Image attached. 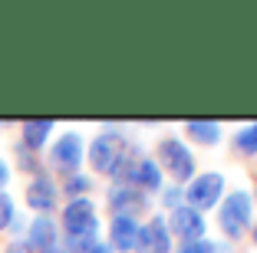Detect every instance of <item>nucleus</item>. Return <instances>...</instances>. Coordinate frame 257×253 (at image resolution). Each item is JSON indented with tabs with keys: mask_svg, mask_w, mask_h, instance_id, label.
Segmentation results:
<instances>
[{
	"mask_svg": "<svg viewBox=\"0 0 257 253\" xmlns=\"http://www.w3.org/2000/svg\"><path fill=\"white\" fill-rule=\"evenodd\" d=\"M250 246L257 250V220H254V227H250Z\"/></svg>",
	"mask_w": 257,
	"mask_h": 253,
	"instance_id": "393cba45",
	"label": "nucleus"
},
{
	"mask_svg": "<svg viewBox=\"0 0 257 253\" xmlns=\"http://www.w3.org/2000/svg\"><path fill=\"white\" fill-rule=\"evenodd\" d=\"M250 197H254V204H257V178H254V194H250Z\"/></svg>",
	"mask_w": 257,
	"mask_h": 253,
	"instance_id": "a878e982",
	"label": "nucleus"
},
{
	"mask_svg": "<svg viewBox=\"0 0 257 253\" xmlns=\"http://www.w3.org/2000/svg\"><path fill=\"white\" fill-rule=\"evenodd\" d=\"M155 161H159L162 174H168L178 187H185L198 174L195 151H191V145L185 142V138H178V135H162L159 145H155Z\"/></svg>",
	"mask_w": 257,
	"mask_h": 253,
	"instance_id": "7ed1b4c3",
	"label": "nucleus"
},
{
	"mask_svg": "<svg viewBox=\"0 0 257 253\" xmlns=\"http://www.w3.org/2000/svg\"><path fill=\"white\" fill-rule=\"evenodd\" d=\"M17 220V210H14V197L10 194L0 191V230H7V227H14Z\"/></svg>",
	"mask_w": 257,
	"mask_h": 253,
	"instance_id": "6ab92c4d",
	"label": "nucleus"
},
{
	"mask_svg": "<svg viewBox=\"0 0 257 253\" xmlns=\"http://www.w3.org/2000/svg\"><path fill=\"white\" fill-rule=\"evenodd\" d=\"M224 187H227V178L221 171H198L195 178L188 181V184L182 187L185 194V207L198 210V214H208V210H214L221 204V197H224Z\"/></svg>",
	"mask_w": 257,
	"mask_h": 253,
	"instance_id": "20e7f679",
	"label": "nucleus"
},
{
	"mask_svg": "<svg viewBox=\"0 0 257 253\" xmlns=\"http://www.w3.org/2000/svg\"><path fill=\"white\" fill-rule=\"evenodd\" d=\"M56 197H60L56 181L50 178L46 171H37V174H33V181L27 184V204H30L37 214H50V210L56 207Z\"/></svg>",
	"mask_w": 257,
	"mask_h": 253,
	"instance_id": "ddd939ff",
	"label": "nucleus"
},
{
	"mask_svg": "<svg viewBox=\"0 0 257 253\" xmlns=\"http://www.w3.org/2000/svg\"><path fill=\"white\" fill-rule=\"evenodd\" d=\"M7 253H30V246L23 243V240H14V243H10V250Z\"/></svg>",
	"mask_w": 257,
	"mask_h": 253,
	"instance_id": "5701e85b",
	"label": "nucleus"
},
{
	"mask_svg": "<svg viewBox=\"0 0 257 253\" xmlns=\"http://www.w3.org/2000/svg\"><path fill=\"white\" fill-rule=\"evenodd\" d=\"M172 250L175 246H172V233H168L165 214H152L142 223V230H139L136 253H172Z\"/></svg>",
	"mask_w": 257,
	"mask_h": 253,
	"instance_id": "9d476101",
	"label": "nucleus"
},
{
	"mask_svg": "<svg viewBox=\"0 0 257 253\" xmlns=\"http://www.w3.org/2000/svg\"><path fill=\"white\" fill-rule=\"evenodd\" d=\"M231 145H234L237 155H244V158H257V122H247V125L237 128L234 138H231Z\"/></svg>",
	"mask_w": 257,
	"mask_h": 253,
	"instance_id": "dca6fc26",
	"label": "nucleus"
},
{
	"mask_svg": "<svg viewBox=\"0 0 257 253\" xmlns=\"http://www.w3.org/2000/svg\"><path fill=\"white\" fill-rule=\"evenodd\" d=\"M165 223H168V233H172L178 243H188V240H201L208 237V220H204V214H198V210L191 207H175L165 214Z\"/></svg>",
	"mask_w": 257,
	"mask_h": 253,
	"instance_id": "0eeeda50",
	"label": "nucleus"
},
{
	"mask_svg": "<svg viewBox=\"0 0 257 253\" xmlns=\"http://www.w3.org/2000/svg\"><path fill=\"white\" fill-rule=\"evenodd\" d=\"M50 135H53V122L50 119L23 122V145H27V148H43V145L50 142Z\"/></svg>",
	"mask_w": 257,
	"mask_h": 253,
	"instance_id": "2eb2a0df",
	"label": "nucleus"
},
{
	"mask_svg": "<svg viewBox=\"0 0 257 253\" xmlns=\"http://www.w3.org/2000/svg\"><path fill=\"white\" fill-rule=\"evenodd\" d=\"M99 243V214L92 197H76L63 207L60 253H86Z\"/></svg>",
	"mask_w": 257,
	"mask_h": 253,
	"instance_id": "f257e3e1",
	"label": "nucleus"
},
{
	"mask_svg": "<svg viewBox=\"0 0 257 253\" xmlns=\"http://www.w3.org/2000/svg\"><path fill=\"white\" fill-rule=\"evenodd\" d=\"M214 210H218V227L227 237V243H237V240H244V233H250V227H254L257 204H254V197H250V191L237 187V191H227Z\"/></svg>",
	"mask_w": 257,
	"mask_h": 253,
	"instance_id": "f03ea898",
	"label": "nucleus"
},
{
	"mask_svg": "<svg viewBox=\"0 0 257 253\" xmlns=\"http://www.w3.org/2000/svg\"><path fill=\"white\" fill-rule=\"evenodd\" d=\"M185 135H188V142H195L198 148H214L224 138V128L211 119H191V122H185Z\"/></svg>",
	"mask_w": 257,
	"mask_h": 253,
	"instance_id": "4468645a",
	"label": "nucleus"
},
{
	"mask_svg": "<svg viewBox=\"0 0 257 253\" xmlns=\"http://www.w3.org/2000/svg\"><path fill=\"white\" fill-rule=\"evenodd\" d=\"M214 253H237L234 243H227V240H214Z\"/></svg>",
	"mask_w": 257,
	"mask_h": 253,
	"instance_id": "412c9836",
	"label": "nucleus"
},
{
	"mask_svg": "<svg viewBox=\"0 0 257 253\" xmlns=\"http://www.w3.org/2000/svg\"><path fill=\"white\" fill-rule=\"evenodd\" d=\"M86 158V142L83 135L76 132V128H69V132H63L60 138H56L53 145H50V155H46V161H50V168L60 174H79V164H83Z\"/></svg>",
	"mask_w": 257,
	"mask_h": 253,
	"instance_id": "423d86ee",
	"label": "nucleus"
},
{
	"mask_svg": "<svg viewBox=\"0 0 257 253\" xmlns=\"http://www.w3.org/2000/svg\"><path fill=\"white\" fill-rule=\"evenodd\" d=\"M89 187H92V178L79 171V174H69V178H66L63 191L69 194V201H76V197H86V194H89Z\"/></svg>",
	"mask_w": 257,
	"mask_h": 253,
	"instance_id": "f3484780",
	"label": "nucleus"
},
{
	"mask_svg": "<svg viewBox=\"0 0 257 253\" xmlns=\"http://www.w3.org/2000/svg\"><path fill=\"white\" fill-rule=\"evenodd\" d=\"M172 253H214V240H208V237L188 240V243H178Z\"/></svg>",
	"mask_w": 257,
	"mask_h": 253,
	"instance_id": "aec40b11",
	"label": "nucleus"
},
{
	"mask_svg": "<svg viewBox=\"0 0 257 253\" xmlns=\"http://www.w3.org/2000/svg\"><path fill=\"white\" fill-rule=\"evenodd\" d=\"M122 151H125V135H122V128L119 125H106L96 138H92V145H89V164H92V171L109 178L112 168L119 164Z\"/></svg>",
	"mask_w": 257,
	"mask_h": 253,
	"instance_id": "39448f33",
	"label": "nucleus"
},
{
	"mask_svg": "<svg viewBox=\"0 0 257 253\" xmlns=\"http://www.w3.org/2000/svg\"><path fill=\"white\" fill-rule=\"evenodd\" d=\"M139 230H142V220H139V217L112 214L109 217V246H112L115 253H136Z\"/></svg>",
	"mask_w": 257,
	"mask_h": 253,
	"instance_id": "9b49d317",
	"label": "nucleus"
},
{
	"mask_svg": "<svg viewBox=\"0 0 257 253\" xmlns=\"http://www.w3.org/2000/svg\"><path fill=\"white\" fill-rule=\"evenodd\" d=\"M159 197H162V207H165V214L185 204V194H182V187H178V184H172V187H162V191H159Z\"/></svg>",
	"mask_w": 257,
	"mask_h": 253,
	"instance_id": "a211bd4d",
	"label": "nucleus"
},
{
	"mask_svg": "<svg viewBox=\"0 0 257 253\" xmlns=\"http://www.w3.org/2000/svg\"><path fill=\"white\" fill-rule=\"evenodd\" d=\"M106 204H109L112 214L139 217V214H145V210L152 207V197H149V194H142L139 187H132V184H109Z\"/></svg>",
	"mask_w": 257,
	"mask_h": 253,
	"instance_id": "6e6552de",
	"label": "nucleus"
},
{
	"mask_svg": "<svg viewBox=\"0 0 257 253\" xmlns=\"http://www.w3.org/2000/svg\"><path fill=\"white\" fill-rule=\"evenodd\" d=\"M30 253H60V227L50 214H37L27 227V240Z\"/></svg>",
	"mask_w": 257,
	"mask_h": 253,
	"instance_id": "1a4fd4ad",
	"label": "nucleus"
},
{
	"mask_svg": "<svg viewBox=\"0 0 257 253\" xmlns=\"http://www.w3.org/2000/svg\"><path fill=\"white\" fill-rule=\"evenodd\" d=\"M86 253H115V250H112V246H109V243H96V246H89V250H86Z\"/></svg>",
	"mask_w": 257,
	"mask_h": 253,
	"instance_id": "b1692460",
	"label": "nucleus"
},
{
	"mask_svg": "<svg viewBox=\"0 0 257 253\" xmlns=\"http://www.w3.org/2000/svg\"><path fill=\"white\" fill-rule=\"evenodd\" d=\"M7 181H10V168H7V161L0 158V187H7Z\"/></svg>",
	"mask_w": 257,
	"mask_h": 253,
	"instance_id": "4be33fe9",
	"label": "nucleus"
},
{
	"mask_svg": "<svg viewBox=\"0 0 257 253\" xmlns=\"http://www.w3.org/2000/svg\"><path fill=\"white\" fill-rule=\"evenodd\" d=\"M128 184L132 187H139L142 194H159L162 187H165V174H162V168H159V161L155 158H149V155H139V161L132 164V174H128Z\"/></svg>",
	"mask_w": 257,
	"mask_h": 253,
	"instance_id": "f8f14e48",
	"label": "nucleus"
}]
</instances>
